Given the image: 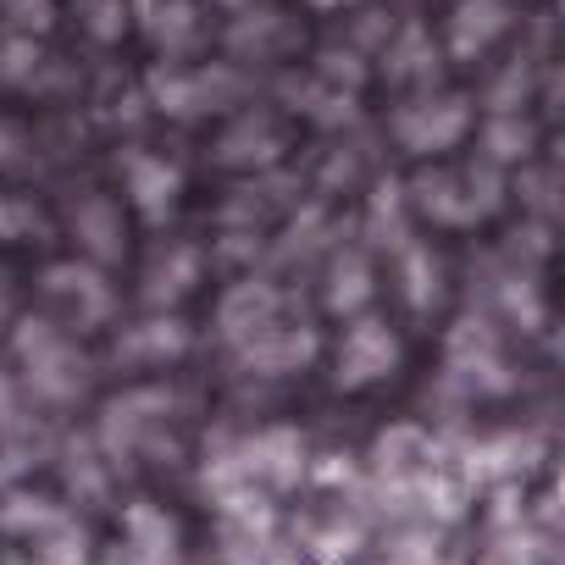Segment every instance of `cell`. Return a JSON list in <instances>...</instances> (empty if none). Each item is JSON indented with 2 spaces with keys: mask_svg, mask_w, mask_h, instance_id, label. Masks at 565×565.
Instances as JSON below:
<instances>
[{
  "mask_svg": "<svg viewBox=\"0 0 565 565\" xmlns=\"http://www.w3.org/2000/svg\"><path fill=\"white\" fill-rule=\"evenodd\" d=\"M317 7H339V0H317Z\"/></svg>",
  "mask_w": 565,
  "mask_h": 565,
  "instance_id": "obj_2",
  "label": "cell"
},
{
  "mask_svg": "<svg viewBox=\"0 0 565 565\" xmlns=\"http://www.w3.org/2000/svg\"><path fill=\"white\" fill-rule=\"evenodd\" d=\"M493 29H499V0H466L460 23H455V40H460V51H471V45H482Z\"/></svg>",
  "mask_w": 565,
  "mask_h": 565,
  "instance_id": "obj_1",
  "label": "cell"
}]
</instances>
